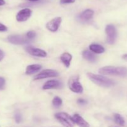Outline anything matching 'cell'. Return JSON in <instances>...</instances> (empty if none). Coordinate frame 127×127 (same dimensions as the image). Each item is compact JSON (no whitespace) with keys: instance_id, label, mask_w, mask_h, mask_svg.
Wrapping results in <instances>:
<instances>
[{"instance_id":"cell-15","label":"cell","mask_w":127,"mask_h":127,"mask_svg":"<svg viewBox=\"0 0 127 127\" xmlns=\"http://www.w3.org/2000/svg\"><path fill=\"white\" fill-rule=\"evenodd\" d=\"M60 60L66 68H69V66H70L71 61L72 60V55L70 53L66 52V53H63L61 55Z\"/></svg>"},{"instance_id":"cell-2","label":"cell","mask_w":127,"mask_h":127,"mask_svg":"<svg viewBox=\"0 0 127 127\" xmlns=\"http://www.w3.org/2000/svg\"><path fill=\"white\" fill-rule=\"evenodd\" d=\"M87 76L91 81L99 86L104 88H110L115 85V81L107 77L100 74H93L92 73H88Z\"/></svg>"},{"instance_id":"cell-3","label":"cell","mask_w":127,"mask_h":127,"mask_svg":"<svg viewBox=\"0 0 127 127\" xmlns=\"http://www.w3.org/2000/svg\"><path fill=\"white\" fill-rule=\"evenodd\" d=\"M56 119L64 127H73L74 126V122L73 117L66 112H59L55 115Z\"/></svg>"},{"instance_id":"cell-10","label":"cell","mask_w":127,"mask_h":127,"mask_svg":"<svg viewBox=\"0 0 127 127\" xmlns=\"http://www.w3.org/2000/svg\"><path fill=\"white\" fill-rule=\"evenodd\" d=\"M26 50L30 55L35 57H46L47 55V53L45 51L33 47H27L26 48Z\"/></svg>"},{"instance_id":"cell-4","label":"cell","mask_w":127,"mask_h":127,"mask_svg":"<svg viewBox=\"0 0 127 127\" xmlns=\"http://www.w3.org/2000/svg\"><path fill=\"white\" fill-rule=\"evenodd\" d=\"M78 79L79 77L78 76H74L71 78L68 81V86L69 89L73 93L81 94L83 92V88Z\"/></svg>"},{"instance_id":"cell-27","label":"cell","mask_w":127,"mask_h":127,"mask_svg":"<svg viewBox=\"0 0 127 127\" xmlns=\"http://www.w3.org/2000/svg\"><path fill=\"white\" fill-rule=\"evenodd\" d=\"M5 1L4 0H0V6H3L5 4Z\"/></svg>"},{"instance_id":"cell-9","label":"cell","mask_w":127,"mask_h":127,"mask_svg":"<svg viewBox=\"0 0 127 127\" xmlns=\"http://www.w3.org/2000/svg\"><path fill=\"white\" fill-rule=\"evenodd\" d=\"M32 14V11L29 8L21 9L16 15V20L18 22H24L30 18Z\"/></svg>"},{"instance_id":"cell-28","label":"cell","mask_w":127,"mask_h":127,"mask_svg":"<svg viewBox=\"0 0 127 127\" xmlns=\"http://www.w3.org/2000/svg\"><path fill=\"white\" fill-rule=\"evenodd\" d=\"M122 58L124 60H125L127 61V54L124 55H123V57H122Z\"/></svg>"},{"instance_id":"cell-23","label":"cell","mask_w":127,"mask_h":127,"mask_svg":"<svg viewBox=\"0 0 127 127\" xmlns=\"http://www.w3.org/2000/svg\"><path fill=\"white\" fill-rule=\"evenodd\" d=\"M76 0H60V4H71V3H74L75 2Z\"/></svg>"},{"instance_id":"cell-1","label":"cell","mask_w":127,"mask_h":127,"mask_svg":"<svg viewBox=\"0 0 127 127\" xmlns=\"http://www.w3.org/2000/svg\"><path fill=\"white\" fill-rule=\"evenodd\" d=\"M99 73L103 75L119 76L122 77L127 76V68L122 66H107L100 68Z\"/></svg>"},{"instance_id":"cell-17","label":"cell","mask_w":127,"mask_h":127,"mask_svg":"<svg viewBox=\"0 0 127 127\" xmlns=\"http://www.w3.org/2000/svg\"><path fill=\"white\" fill-rule=\"evenodd\" d=\"M89 49L91 51L95 53H97V54H100V53H103L105 52V48L100 45L95 44V43H93L89 46Z\"/></svg>"},{"instance_id":"cell-13","label":"cell","mask_w":127,"mask_h":127,"mask_svg":"<svg viewBox=\"0 0 127 127\" xmlns=\"http://www.w3.org/2000/svg\"><path fill=\"white\" fill-rule=\"evenodd\" d=\"M42 66H41L40 64H34L29 65L27 66V68H26V74H27V75H31V74H35V73L39 71L42 69Z\"/></svg>"},{"instance_id":"cell-25","label":"cell","mask_w":127,"mask_h":127,"mask_svg":"<svg viewBox=\"0 0 127 127\" xmlns=\"http://www.w3.org/2000/svg\"><path fill=\"white\" fill-rule=\"evenodd\" d=\"M7 30V27L0 22V32H5Z\"/></svg>"},{"instance_id":"cell-8","label":"cell","mask_w":127,"mask_h":127,"mask_svg":"<svg viewBox=\"0 0 127 127\" xmlns=\"http://www.w3.org/2000/svg\"><path fill=\"white\" fill-rule=\"evenodd\" d=\"M62 17H56L47 22V24H46V27L48 31H51V32H56L58 31V28L62 23Z\"/></svg>"},{"instance_id":"cell-16","label":"cell","mask_w":127,"mask_h":127,"mask_svg":"<svg viewBox=\"0 0 127 127\" xmlns=\"http://www.w3.org/2000/svg\"><path fill=\"white\" fill-rule=\"evenodd\" d=\"M83 57L84 59H86V60L89 61V62H92V63H94L96 61L97 57L94 53H93L92 52H91L89 50H84L83 52Z\"/></svg>"},{"instance_id":"cell-7","label":"cell","mask_w":127,"mask_h":127,"mask_svg":"<svg viewBox=\"0 0 127 127\" xmlns=\"http://www.w3.org/2000/svg\"><path fill=\"white\" fill-rule=\"evenodd\" d=\"M59 76V73L54 69H44L40 73L35 75L33 78V80H39L48 78H55Z\"/></svg>"},{"instance_id":"cell-22","label":"cell","mask_w":127,"mask_h":127,"mask_svg":"<svg viewBox=\"0 0 127 127\" xmlns=\"http://www.w3.org/2000/svg\"><path fill=\"white\" fill-rule=\"evenodd\" d=\"M6 81L5 79L2 77H0V90H2L4 88Z\"/></svg>"},{"instance_id":"cell-20","label":"cell","mask_w":127,"mask_h":127,"mask_svg":"<svg viewBox=\"0 0 127 127\" xmlns=\"http://www.w3.org/2000/svg\"><path fill=\"white\" fill-rule=\"evenodd\" d=\"M35 35H36L35 32H33V31H29V32H28L27 33H26V36H27V37L29 40H32L33 39V38H34L35 37Z\"/></svg>"},{"instance_id":"cell-6","label":"cell","mask_w":127,"mask_h":127,"mask_svg":"<svg viewBox=\"0 0 127 127\" xmlns=\"http://www.w3.org/2000/svg\"><path fill=\"white\" fill-rule=\"evenodd\" d=\"M7 40L10 43L14 45H22L29 43L30 40L26 35H11L8 36Z\"/></svg>"},{"instance_id":"cell-21","label":"cell","mask_w":127,"mask_h":127,"mask_svg":"<svg viewBox=\"0 0 127 127\" xmlns=\"http://www.w3.org/2000/svg\"><path fill=\"white\" fill-rule=\"evenodd\" d=\"M14 119H15V121H16V122L17 123V124L21 123L22 120V116H21V114H19V113H16V114H15Z\"/></svg>"},{"instance_id":"cell-5","label":"cell","mask_w":127,"mask_h":127,"mask_svg":"<svg viewBox=\"0 0 127 127\" xmlns=\"http://www.w3.org/2000/svg\"><path fill=\"white\" fill-rule=\"evenodd\" d=\"M107 35V42L109 44H114L117 38V30L112 24H109L105 27Z\"/></svg>"},{"instance_id":"cell-14","label":"cell","mask_w":127,"mask_h":127,"mask_svg":"<svg viewBox=\"0 0 127 127\" xmlns=\"http://www.w3.org/2000/svg\"><path fill=\"white\" fill-rule=\"evenodd\" d=\"M94 14V12L93 10L91 9H86L85 11H84L81 14L79 17L83 21H89V20L93 18Z\"/></svg>"},{"instance_id":"cell-19","label":"cell","mask_w":127,"mask_h":127,"mask_svg":"<svg viewBox=\"0 0 127 127\" xmlns=\"http://www.w3.org/2000/svg\"><path fill=\"white\" fill-rule=\"evenodd\" d=\"M62 99L60 97L58 96H56L53 98V100H52V104L55 107L57 108L60 107L62 105Z\"/></svg>"},{"instance_id":"cell-18","label":"cell","mask_w":127,"mask_h":127,"mask_svg":"<svg viewBox=\"0 0 127 127\" xmlns=\"http://www.w3.org/2000/svg\"><path fill=\"white\" fill-rule=\"evenodd\" d=\"M114 121L116 124H117L118 125H121V126H124L125 125V120H124V118L119 114H115L114 115Z\"/></svg>"},{"instance_id":"cell-11","label":"cell","mask_w":127,"mask_h":127,"mask_svg":"<svg viewBox=\"0 0 127 127\" xmlns=\"http://www.w3.org/2000/svg\"><path fill=\"white\" fill-rule=\"evenodd\" d=\"M62 87V83L58 80H49L46 82L43 86V89L48 90V89H59Z\"/></svg>"},{"instance_id":"cell-26","label":"cell","mask_w":127,"mask_h":127,"mask_svg":"<svg viewBox=\"0 0 127 127\" xmlns=\"http://www.w3.org/2000/svg\"><path fill=\"white\" fill-rule=\"evenodd\" d=\"M4 57V53L3 52V51L0 49V62L3 60Z\"/></svg>"},{"instance_id":"cell-12","label":"cell","mask_w":127,"mask_h":127,"mask_svg":"<svg viewBox=\"0 0 127 127\" xmlns=\"http://www.w3.org/2000/svg\"><path fill=\"white\" fill-rule=\"evenodd\" d=\"M73 119L74 123L79 127H90L89 124L79 114H74Z\"/></svg>"},{"instance_id":"cell-24","label":"cell","mask_w":127,"mask_h":127,"mask_svg":"<svg viewBox=\"0 0 127 127\" xmlns=\"http://www.w3.org/2000/svg\"><path fill=\"white\" fill-rule=\"evenodd\" d=\"M77 102H78V104H79V105H85L86 104H87L86 100L85 99H79L77 100Z\"/></svg>"},{"instance_id":"cell-29","label":"cell","mask_w":127,"mask_h":127,"mask_svg":"<svg viewBox=\"0 0 127 127\" xmlns=\"http://www.w3.org/2000/svg\"><path fill=\"white\" fill-rule=\"evenodd\" d=\"M28 1H31V2H37V1H39V0H28Z\"/></svg>"}]
</instances>
